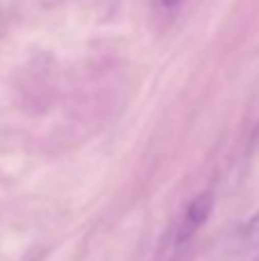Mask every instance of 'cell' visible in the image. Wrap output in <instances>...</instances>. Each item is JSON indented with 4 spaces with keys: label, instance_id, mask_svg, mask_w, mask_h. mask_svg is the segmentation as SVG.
Masks as SVG:
<instances>
[{
    "label": "cell",
    "instance_id": "obj_3",
    "mask_svg": "<svg viewBox=\"0 0 259 261\" xmlns=\"http://www.w3.org/2000/svg\"><path fill=\"white\" fill-rule=\"evenodd\" d=\"M179 3H182V0H161L163 7H174V5H179Z\"/></svg>",
    "mask_w": 259,
    "mask_h": 261
},
{
    "label": "cell",
    "instance_id": "obj_2",
    "mask_svg": "<svg viewBox=\"0 0 259 261\" xmlns=\"http://www.w3.org/2000/svg\"><path fill=\"white\" fill-rule=\"evenodd\" d=\"M246 239L250 241L252 245H259V211L250 218V222L246 225Z\"/></svg>",
    "mask_w": 259,
    "mask_h": 261
},
{
    "label": "cell",
    "instance_id": "obj_1",
    "mask_svg": "<svg viewBox=\"0 0 259 261\" xmlns=\"http://www.w3.org/2000/svg\"><path fill=\"white\" fill-rule=\"evenodd\" d=\"M211 208H214V197H211L209 193L197 195V197L188 204L186 213H184V220H182V225H179V234H177L179 243H186V241L204 225Z\"/></svg>",
    "mask_w": 259,
    "mask_h": 261
}]
</instances>
